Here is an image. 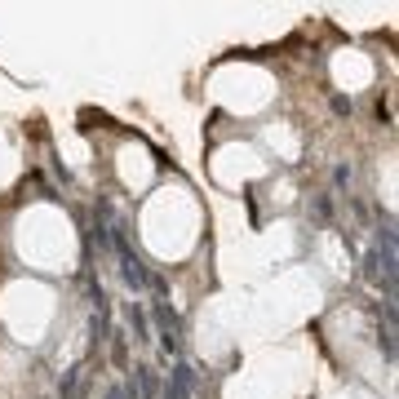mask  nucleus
<instances>
[{"instance_id": "f257e3e1", "label": "nucleus", "mask_w": 399, "mask_h": 399, "mask_svg": "<svg viewBox=\"0 0 399 399\" xmlns=\"http://www.w3.org/2000/svg\"><path fill=\"white\" fill-rule=\"evenodd\" d=\"M156 328H160V346H165V355H173L178 341H182V324H178V311L169 306V302H156Z\"/></svg>"}, {"instance_id": "f03ea898", "label": "nucleus", "mask_w": 399, "mask_h": 399, "mask_svg": "<svg viewBox=\"0 0 399 399\" xmlns=\"http://www.w3.org/2000/svg\"><path fill=\"white\" fill-rule=\"evenodd\" d=\"M120 280H125L133 293H142V289L151 284V271H147L138 258H133V253H120Z\"/></svg>"}, {"instance_id": "7ed1b4c3", "label": "nucleus", "mask_w": 399, "mask_h": 399, "mask_svg": "<svg viewBox=\"0 0 399 399\" xmlns=\"http://www.w3.org/2000/svg\"><path fill=\"white\" fill-rule=\"evenodd\" d=\"M191 386H195V368H191V364H178L173 373H169L165 399H186V395H191Z\"/></svg>"}, {"instance_id": "20e7f679", "label": "nucleus", "mask_w": 399, "mask_h": 399, "mask_svg": "<svg viewBox=\"0 0 399 399\" xmlns=\"http://www.w3.org/2000/svg\"><path fill=\"white\" fill-rule=\"evenodd\" d=\"M133 391H138V399H156V391H160L156 373H151V368H138V386H133Z\"/></svg>"}, {"instance_id": "39448f33", "label": "nucleus", "mask_w": 399, "mask_h": 399, "mask_svg": "<svg viewBox=\"0 0 399 399\" xmlns=\"http://www.w3.org/2000/svg\"><path fill=\"white\" fill-rule=\"evenodd\" d=\"M129 328H133V341H147L151 328H147V315H142L138 306H129Z\"/></svg>"}, {"instance_id": "423d86ee", "label": "nucleus", "mask_w": 399, "mask_h": 399, "mask_svg": "<svg viewBox=\"0 0 399 399\" xmlns=\"http://www.w3.org/2000/svg\"><path fill=\"white\" fill-rule=\"evenodd\" d=\"M75 386H80V368H71V373L62 377V399H75Z\"/></svg>"}, {"instance_id": "0eeeda50", "label": "nucleus", "mask_w": 399, "mask_h": 399, "mask_svg": "<svg viewBox=\"0 0 399 399\" xmlns=\"http://www.w3.org/2000/svg\"><path fill=\"white\" fill-rule=\"evenodd\" d=\"M332 182H337V186H346V182H350V165H337V173H332Z\"/></svg>"}, {"instance_id": "6e6552de", "label": "nucleus", "mask_w": 399, "mask_h": 399, "mask_svg": "<svg viewBox=\"0 0 399 399\" xmlns=\"http://www.w3.org/2000/svg\"><path fill=\"white\" fill-rule=\"evenodd\" d=\"M332 111H337V116H350V98H332Z\"/></svg>"}, {"instance_id": "1a4fd4ad", "label": "nucleus", "mask_w": 399, "mask_h": 399, "mask_svg": "<svg viewBox=\"0 0 399 399\" xmlns=\"http://www.w3.org/2000/svg\"><path fill=\"white\" fill-rule=\"evenodd\" d=\"M107 399H129V386H111V391H107Z\"/></svg>"}]
</instances>
